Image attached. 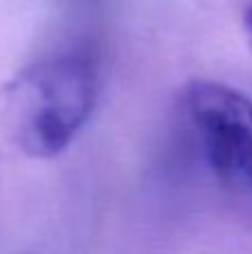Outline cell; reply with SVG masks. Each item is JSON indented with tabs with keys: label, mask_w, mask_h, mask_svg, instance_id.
I'll use <instances>...</instances> for the list:
<instances>
[{
	"label": "cell",
	"mask_w": 252,
	"mask_h": 254,
	"mask_svg": "<svg viewBox=\"0 0 252 254\" xmlns=\"http://www.w3.org/2000/svg\"><path fill=\"white\" fill-rule=\"evenodd\" d=\"M181 107L214 176L252 196V101L230 85L192 80Z\"/></svg>",
	"instance_id": "obj_2"
},
{
	"label": "cell",
	"mask_w": 252,
	"mask_h": 254,
	"mask_svg": "<svg viewBox=\"0 0 252 254\" xmlns=\"http://www.w3.org/2000/svg\"><path fill=\"white\" fill-rule=\"evenodd\" d=\"M98 65L87 52H65L25 67L2 92L11 138L31 158H54L89 121Z\"/></svg>",
	"instance_id": "obj_1"
},
{
	"label": "cell",
	"mask_w": 252,
	"mask_h": 254,
	"mask_svg": "<svg viewBox=\"0 0 252 254\" xmlns=\"http://www.w3.org/2000/svg\"><path fill=\"white\" fill-rule=\"evenodd\" d=\"M244 27L252 40V0H246L244 2Z\"/></svg>",
	"instance_id": "obj_3"
}]
</instances>
